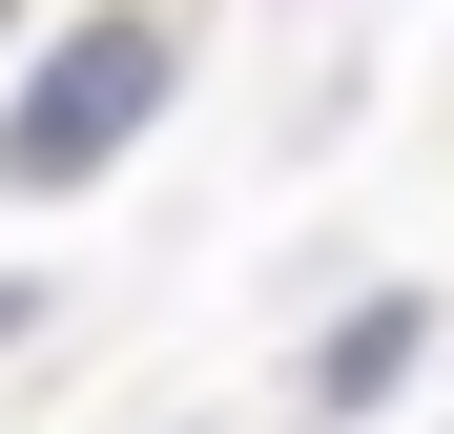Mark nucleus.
<instances>
[{"instance_id":"obj_1","label":"nucleus","mask_w":454,"mask_h":434,"mask_svg":"<svg viewBox=\"0 0 454 434\" xmlns=\"http://www.w3.org/2000/svg\"><path fill=\"white\" fill-rule=\"evenodd\" d=\"M145 104H166V21H83V42L21 83V124H0V186H83Z\"/></svg>"},{"instance_id":"obj_2","label":"nucleus","mask_w":454,"mask_h":434,"mask_svg":"<svg viewBox=\"0 0 454 434\" xmlns=\"http://www.w3.org/2000/svg\"><path fill=\"white\" fill-rule=\"evenodd\" d=\"M413 351H434V311H372V331H331V351H310V393H331V414H372Z\"/></svg>"}]
</instances>
